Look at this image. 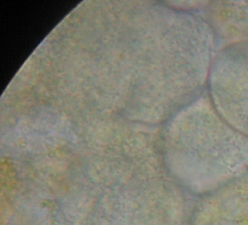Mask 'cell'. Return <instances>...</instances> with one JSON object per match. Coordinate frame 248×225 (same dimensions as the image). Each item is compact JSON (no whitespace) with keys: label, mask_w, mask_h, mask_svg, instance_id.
Wrapping results in <instances>:
<instances>
[{"label":"cell","mask_w":248,"mask_h":225,"mask_svg":"<svg viewBox=\"0 0 248 225\" xmlns=\"http://www.w3.org/2000/svg\"><path fill=\"white\" fill-rule=\"evenodd\" d=\"M206 91L230 126L248 132V40L228 43L217 50Z\"/></svg>","instance_id":"cell-1"}]
</instances>
